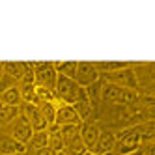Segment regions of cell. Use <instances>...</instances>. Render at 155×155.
<instances>
[{"mask_svg": "<svg viewBox=\"0 0 155 155\" xmlns=\"http://www.w3.org/2000/svg\"><path fill=\"white\" fill-rule=\"evenodd\" d=\"M54 97L64 105H73L75 101H79L81 97H86V90L81 88L73 79L58 75L56 77V84H54Z\"/></svg>", "mask_w": 155, "mask_h": 155, "instance_id": "1", "label": "cell"}, {"mask_svg": "<svg viewBox=\"0 0 155 155\" xmlns=\"http://www.w3.org/2000/svg\"><path fill=\"white\" fill-rule=\"evenodd\" d=\"M101 99L108 105H133L135 101H138V94L137 90H127V88H120L110 82H103Z\"/></svg>", "mask_w": 155, "mask_h": 155, "instance_id": "2", "label": "cell"}, {"mask_svg": "<svg viewBox=\"0 0 155 155\" xmlns=\"http://www.w3.org/2000/svg\"><path fill=\"white\" fill-rule=\"evenodd\" d=\"M116 135V146H114V153L116 155H125L131 151H137L138 148H142V142H140V135H138V129L137 127H127V129H121Z\"/></svg>", "mask_w": 155, "mask_h": 155, "instance_id": "3", "label": "cell"}, {"mask_svg": "<svg viewBox=\"0 0 155 155\" xmlns=\"http://www.w3.org/2000/svg\"><path fill=\"white\" fill-rule=\"evenodd\" d=\"M58 73L54 71L52 62H38L34 64V81L36 86H43L54 92V84H56Z\"/></svg>", "mask_w": 155, "mask_h": 155, "instance_id": "4", "label": "cell"}, {"mask_svg": "<svg viewBox=\"0 0 155 155\" xmlns=\"http://www.w3.org/2000/svg\"><path fill=\"white\" fill-rule=\"evenodd\" d=\"M103 77H105V82L116 84L120 88H127V90H137L138 88V75L135 73L133 68H125V69H120Z\"/></svg>", "mask_w": 155, "mask_h": 155, "instance_id": "5", "label": "cell"}, {"mask_svg": "<svg viewBox=\"0 0 155 155\" xmlns=\"http://www.w3.org/2000/svg\"><path fill=\"white\" fill-rule=\"evenodd\" d=\"M8 135L12 137V138H15L17 142L26 144V146H28V142H30L32 135H34V131H32V127H30V124H28V120H26L23 114H19V116L12 121V124H9V127H8Z\"/></svg>", "mask_w": 155, "mask_h": 155, "instance_id": "6", "label": "cell"}, {"mask_svg": "<svg viewBox=\"0 0 155 155\" xmlns=\"http://www.w3.org/2000/svg\"><path fill=\"white\" fill-rule=\"evenodd\" d=\"M99 75L95 65L92 62H77V71H75V82L81 88H88L90 84L99 81Z\"/></svg>", "mask_w": 155, "mask_h": 155, "instance_id": "7", "label": "cell"}, {"mask_svg": "<svg viewBox=\"0 0 155 155\" xmlns=\"http://www.w3.org/2000/svg\"><path fill=\"white\" fill-rule=\"evenodd\" d=\"M54 124L58 127L64 125H82V121L79 118V114L75 112L73 105H58L56 107V116H54Z\"/></svg>", "mask_w": 155, "mask_h": 155, "instance_id": "8", "label": "cell"}, {"mask_svg": "<svg viewBox=\"0 0 155 155\" xmlns=\"http://www.w3.org/2000/svg\"><path fill=\"white\" fill-rule=\"evenodd\" d=\"M23 114L26 120H28V124H30V127H32V131H47V121H45V118L41 116V112H39V108H38V105H32V103H25V107H23Z\"/></svg>", "mask_w": 155, "mask_h": 155, "instance_id": "9", "label": "cell"}, {"mask_svg": "<svg viewBox=\"0 0 155 155\" xmlns=\"http://www.w3.org/2000/svg\"><path fill=\"white\" fill-rule=\"evenodd\" d=\"M26 150V144L17 142L8 133H0V155H25Z\"/></svg>", "mask_w": 155, "mask_h": 155, "instance_id": "10", "label": "cell"}, {"mask_svg": "<svg viewBox=\"0 0 155 155\" xmlns=\"http://www.w3.org/2000/svg\"><path fill=\"white\" fill-rule=\"evenodd\" d=\"M114 146H116V135L112 131H99V138L95 142V146L92 150V153L95 155H103V153H108V151H114Z\"/></svg>", "mask_w": 155, "mask_h": 155, "instance_id": "11", "label": "cell"}, {"mask_svg": "<svg viewBox=\"0 0 155 155\" xmlns=\"http://www.w3.org/2000/svg\"><path fill=\"white\" fill-rule=\"evenodd\" d=\"M99 129L95 124H88V121H84V124L81 125V140L84 142V146L88 151H92L94 146H95V142L99 138Z\"/></svg>", "mask_w": 155, "mask_h": 155, "instance_id": "12", "label": "cell"}, {"mask_svg": "<svg viewBox=\"0 0 155 155\" xmlns=\"http://www.w3.org/2000/svg\"><path fill=\"white\" fill-rule=\"evenodd\" d=\"M73 108H75V112L79 114V118H81L82 124H84V121L94 114V105L90 103L88 95H86V97H81L79 101H75V103H73Z\"/></svg>", "mask_w": 155, "mask_h": 155, "instance_id": "13", "label": "cell"}, {"mask_svg": "<svg viewBox=\"0 0 155 155\" xmlns=\"http://www.w3.org/2000/svg\"><path fill=\"white\" fill-rule=\"evenodd\" d=\"M0 103L8 105V107H21L23 99H21V92H19V86H13L9 90L0 94Z\"/></svg>", "mask_w": 155, "mask_h": 155, "instance_id": "14", "label": "cell"}, {"mask_svg": "<svg viewBox=\"0 0 155 155\" xmlns=\"http://www.w3.org/2000/svg\"><path fill=\"white\" fill-rule=\"evenodd\" d=\"M94 65H95V69H97L99 75H108V73L131 68V64H127V62H95Z\"/></svg>", "mask_w": 155, "mask_h": 155, "instance_id": "15", "label": "cell"}, {"mask_svg": "<svg viewBox=\"0 0 155 155\" xmlns=\"http://www.w3.org/2000/svg\"><path fill=\"white\" fill-rule=\"evenodd\" d=\"M64 153H65V155H86V153H88L84 142L81 140V135L64 144Z\"/></svg>", "mask_w": 155, "mask_h": 155, "instance_id": "16", "label": "cell"}, {"mask_svg": "<svg viewBox=\"0 0 155 155\" xmlns=\"http://www.w3.org/2000/svg\"><path fill=\"white\" fill-rule=\"evenodd\" d=\"M4 75L12 77L13 81H21L25 75V62H6L4 64Z\"/></svg>", "mask_w": 155, "mask_h": 155, "instance_id": "17", "label": "cell"}, {"mask_svg": "<svg viewBox=\"0 0 155 155\" xmlns=\"http://www.w3.org/2000/svg\"><path fill=\"white\" fill-rule=\"evenodd\" d=\"M21 114L19 107H8L0 103V125H8Z\"/></svg>", "mask_w": 155, "mask_h": 155, "instance_id": "18", "label": "cell"}, {"mask_svg": "<svg viewBox=\"0 0 155 155\" xmlns=\"http://www.w3.org/2000/svg\"><path fill=\"white\" fill-rule=\"evenodd\" d=\"M138 129V135H140V142L142 144H151L153 142V135H155V125H153V121H144V124L137 125Z\"/></svg>", "mask_w": 155, "mask_h": 155, "instance_id": "19", "label": "cell"}, {"mask_svg": "<svg viewBox=\"0 0 155 155\" xmlns=\"http://www.w3.org/2000/svg\"><path fill=\"white\" fill-rule=\"evenodd\" d=\"M54 71L58 75H64L68 79L75 81V71H77V62H52Z\"/></svg>", "mask_w": 155, "mask_h": 155, "instance_id": "20", "label": "cell"}, {"mask_svg": "<svg viewBox=\"0 0 155 155\" xmlns=\"http://www.w3.org/2000/svg\"><path fill=\"white\" fill-rule=\"evenodd\" d=\"M56 101H51V103H38V108H39V112L41 116L45 118L47 121V125H52L54 124V116H56Z\"/></svg>", "mask_w": 155, "mask_h": 155, "instance_id": "21", "label": "cell"}, {"mask_svg": "<svg viewBox=\"0 0 155 155\" xmlns=\"http://www.w3.org/2000/svg\"><path fill=\"white\" fill-rule=\"evenodd\" d=\"M28 146L32 150H41V148H49V133L47 131H36L32 135Z\"/></svg>", "mask_w": 155, "mask_h": 155, "instance_id": "22", "label": "cell"}, {"mask_svg": "<svg viewBox=\"0 0 155 155\" xmlns=\"http://www.w3.org/2000/svg\"><path fill=\"white\" fill-rule=\"evenodd\" d=\"M34 155H54L49 148H41V150H34Z\"/></svg>", "mask_w": 155, "mask_h": 155, "instance_id": "23", "label": "cell"}, {"mask_svg": "<svg viewBox=\"0 0 155 155\" xmlns=\"http://www.w3.org/2000/svg\"><path fill=\"white\" fill-rule=\"evenodd\" d=\"M125 155H144V148H138L137 151H131V153H125Z\"/></svg>", "mask_w": 155, "mask_h": 155, "instance_id": "24", "label": "cell"}, {"mask_svg": "<svg viewBox=\"0 0 155 155\" xmlns=\"http://www.w3.org/2000/svg\"><path fill=\"white\" fill-rule=\"evenodd\" d=\"M2 75H4V64L0 62V79H2Z\"/></svg>", "mask_w": 155, "mask_h": 155, "instance_id": "25", "label": "cell"}, {"mask_svg": "<svg viewBox=\"0 0 155 155\" xmlns=\"http://www.w3.org/2000/svg\"><path fill=\"white\" fill-rule=\"evenodd\" d=\"M103 155H116L114 151H108V153H103Z\"/></svg>", "mask_w": 155, "mask_h": 155, "instance_id": "26", "label": "cell"}, {"mask_svg": "<svg viewBox=\"0 0 155 155\" xmlns=\"http://www.w3.org/2000/svg\"><path fill=\"white\" fill-rule=\"evenodd\" d=\"M54 155H65V153H64V151H60V153H54Z\"/></svg>", "mask_w": 155, "mask_h": 155, "instance_id": "27", "label": "cell"}, {"mask_svg": "<svg viewBox=\"0 0 155 155\" xmlns=\"http://www.w3.org/2000/svg\"><path fill=\"white\" fill-rule=\"evenodd\" d=\"M86 155H95V153H92V151H88V153H86Z\"/></svg>", "mask_w": 155, "mask_h": 155, "instance_id": "28", "label": "cell"}, {"mask_svg": "<svg viewBox=\"0 0 155 155\" xmlns=\"http://www.w3.org/2000/svg\"><path fill=\"white\" fill-rule=\"evenodd\" d=\"M144 155H146V153H144Z\"/></svg>", "mask_w": 155, "mask_h": 155, "instance_id": "29", "label": "cell"}]
</instances>
